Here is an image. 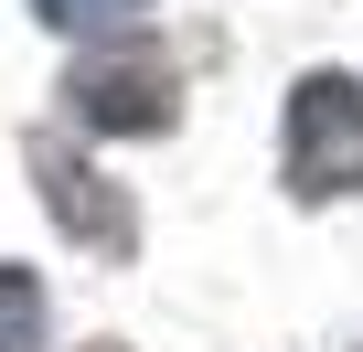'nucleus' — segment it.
Returning a JSON list of instances; mask_svg holds the SVG:
<instances>
[{
    "mask_svg": "<svg viewBox=\"0 0 363 352\" xmlns=\"http://www.w3.org/2000/svg\"><path fill=\"white\" fill-rule=\"evenodd\" d=\"M0 352H43V288H33V267H0Z\"/></svg>",
    "mask_w": 363,
    "mask_h": 352,
    "instance_id": "5",
    "label": "nucleus"
},
{
    "mask_svg": "<svg viewBox=\"0 0 363 352\" xmlns=\"http://www.w3.org/2000/svg\"><path fill=\"white\" fill-rule=\"evenodd\" d=\"M289 193L299 203L363 193V86L352 75H299V96H289Z\"/></svg>",
    "mask_w": 363,
    "mask_h": 352,
    "instance_id": "1",
    "label": "nucleus"
},
{
    "mask_svg": "<svg viewBox=\"0 0 363 352\" xmlns=\"http://www.w3.org/2000/svg\"><path fill=\"white\" fill-rule=\"evenodd\" d=\"M33 11L54 22V33H96V43H118V33H139L160 0H33Z\"/></svg>",
    "mask_w": 363,
    "mask_h": 352,
    "instance_id": "4",
    "label": "nucleus"
},
{
    "mask_svg": "<svg viewBox=\"0 0 363 352\" xmlns=\"http://www.w3.org/2000/svg\"><path fill=\"white\" fill-rule=\"evenodd\" d=\"M33 182H43V203H54V225H65L75 246H96V256H128V246H139L128 193L107 182V171H86L65 139H33Z\"/></svg>",
    "mask_w": 363,
    "mask_h": 352,
    "instance_id": "3",
    "label": "nucleus"
},
{
    "mask_svg": "<svg viewBox=\"0 0 363 352\" xmlns=\"http://www.w3.org/2000/svg\"><path fill=\"white\" fill-rule=\"evenodd\" d=\"M171 96H182V75H171L150 43H128V54H86V64L65 75V107H75L86 128H107V139L171 128Z\"/></svg>",
    "mask_w": 363,
    "mask_h": 352,
    "instance_id": "2",
    "label": "nucleus"
}]
</instances>
